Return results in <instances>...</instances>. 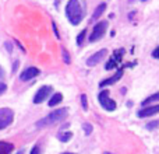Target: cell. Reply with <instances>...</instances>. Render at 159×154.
Masks as SVG:
<instances>
[{
  "label": "cell",
  "instance_id": "1",
  "mask_svg": "<svg viewBox=\"0 0 159 154\" xmlns=\"http://www.w3.org/2000/svg\"><path fill=\"white\" fill-rule=\"evenodd\" d=\"M66 14L69 21L71 22L73 25H78L81 22L82 17H84V13H82L81 4H80L78 0H69L66 6Z\"/></svg>",
  "mask_w": 159,
  "mask_h": 154
},
{
  "label": "cell",
  "instance_id": "2",
  "mask_svg": "<svg viewBox=\"0 0 159 154\" xmlns=\"http://www.w3.org/2000/svg\"><path fill=\"white\" fill-rule=\"evenodd\" d=\"M67 112H69L67 108H60V109L53 111V112H50L46 118H43L39 122H36V126L45 128V126H50V125H53V123H57V122H61L63 119L67 118Z\"/></svg>",
  "mask_w": 159,
  "mask_h": 154
},
{
  "label": "cell",
  "instance_id": "3",
  "mask_svg": "<svg viewBox=\"0 0 159 154\" xmlns=\"http://www.w3.org/2000/svg\"><path fill=\"white\" fill-rule=\"evenodd\" d=\"M99 102H101V107L106 111H115L116 109V102L110 98V94L107 90H103L99 93V97H98Z\"/></svg>",
  "mask_w": 159,
  "mask_h": 154
},
{
  "label": "cell",
  "instance_id": "4",
  "mask_svg": "<svg viewBox=\"0 0 159 154\" xmlns=\"http://www.w3.org/2000/svg\"><path fill=\"white\" fill-rule=\"evenodd\" d=\"M14 119V112L10 108H0V130L11 125Z\"/></svg>",
  "mask_w": 159,
  "mask_h": 154
},
{
  "label": "cell",
  "instance_id": "5",
  "mask_svg": "<svg viewBox=\"0 0 159 154\" xmlns=\"http://www.w3.org/2000/svg\"><path fill=\"white\" fill-rule=\"evenodd\" d=\"M106 30H107V22H106V21H101V22H98V24H96L95 27H93L92 35L89 36V41H91V42H96V41H99V39H101L102 36L105 35Z\"/></svg>",
  "mask_w": 159,
  "mask_h": 154
},
{
  "label": "cell",
  "instance_id": "6",
  "mask_svg": "<svg viewBox=\"0 0 159 154\" xmlns=\"http://www.w3.org/2000/svg\"><path fill=\"white\" fill-rule=\"evenodd\" d=\"M50 91H52V87H49V85L41 87L38 90V93L35 94V97H34V104H41V102H43L45 99L50 95Z\"/></svg>",
  "mask_w": 159,
  "mask_h": 154
},
{
  "label": "cell",
  "instance_id": "7",
  "mask_svg": "<svg viewBox=\"0 0 159 154\" xmlns=\"http://www.w3.org/2000/svg\"><path fill=\"white\" fill-rule=\"evenodd\" d=\"M155 113H159V104L158 105H152V107H147L143 108V109L138 111V118H148V116H152Z\"/></svg>",
  "mask_w": 159,
  "mask_h": 154
},
{
  "label": "cell",
  "instance_id": "8",
  "mask_svg": "<svg viewBox=\"0 0 159 154\" xmlns=\"http://www.w3.org/2000/svg\"><path fill=\"white\" fill-rule=\"evenodd\" d=\"M106 49H102V51H99V52H96V53H93L91 58H88V60H87V65L88 66H96V65L99 63V62L102 60V59L106 56Z\"/></svg>",
  "mask_w": 159,
  "mask_h": 154
},
{
  "label": "cell",
  "instance_id": "9",
  "mask_svg": "<svg viewBox=\"0 0 159 154\" xmlns=\"http://www.w3.org/2000/svg\"><path fill=\"white\" fill-rule=\"evenodd\" d=\"M38 75H39V69H36V67H28V69H25L24 72L21 73L20 79H21L22 81H28V80L34 79V77H36Z\"/></svg>",
  "mask_w": 159,
  "mask_h": 154
},
{
  "label": "cell",
  "instance_id": "10",
  "mask_svg": "<svg viewBox=\"0 0 159 154\" xmlns=\"http://www.w3.org/2000/svg\"><path fill=\"white\" fill-rule=\"evenodd\" d=\"M121 76H123V70L119 69V72H116L115 75H113L112 77H109V79H106V80H103V81H101V83H99V85H101V87H105V85H112V84H115L117 80H120Z\"/></svg>",
  "mask_w": 159,
  "mask_h": 154
},
{
  "label": "cell",
  "instance_id": "11",
  "mask_svg": "<svg viewBox=\"0 0 159 154\" xmlns=\"http://www.w3.org/2000/svg\"><path fill=\"white\" fill-rule=\"evenodd\" d=\"M14 146L11 143H6V142H0V154H10L13 152Z\"/></svg>",
  "mask_w": 159,
  "mask_h": 154
},
{
  "label": "cell",
  "instance_id": "12",
  "mask_svg": "<svg viewBox=\"0 0 159 154\" xmlns=\"http://www.w3.org/2000/svg\"><path fill=\"white\" fill-rule=\"evenodd\" d=\"M105 10H106V3H101V4H99L98 7L95 8V11H93V14H92V20L99 18V17H101L102 14L105 13Z\"/></svg>",
  "mask_w": 159,
  "mask_h": 154
},
{
  "label": "cell",
  "instance_id": "13",
  "mask_svg": "<svg viewBox=\"0 0 159 154\" xmlns=\"http://www.w3.org/2000/svg\"><path fill=\"white\" fill-rule=\"evenodd\" d=\"M61 99H63V95L61 94H59V93H56V94H53V97L49 99V107H55V105H57L59 102H61Z\"/></svg>",
  "mask_w": 159,
  "mask_h": 154
},
{
  "label": "cell",
  "instance_id": "14",
  "mask_svg": "<svg viewBox=\"0 0 159 154\" xmlns=\"http://www.w3.org/2000/svg\"><path fill=\"white\" fill-rule=\"evenodd\" d=\"M155 101H159V93H157V94H154V95H151V97H148V98H145L143 102H141V105H149L151 102H155Z\"/></svg>",
  "mask_w": 159,
  "mask_h": 154
},
{
  "label": "cell",
  "instance_id": "15",
  "mask_svg": "<svg viewBox=\"0 0 159 154\" xmlns=\"http://www.w3.org/2000/svg\"><path fill=\"white\" fill-rule=\"evenodd\" d=\"M71 136H73V133H70V132H66V133H59V140L60 142H69L70 139H71Z\"/></svg>",
  "mask_w": 159,
  "mask_h": 154
},
{
  "label": "cell",
  "instance_id": "16",
  "mask_svg": "<svg viewBox=\"0 0 159 154\" xmlns=\"http://www.w3.org/2000/svg\"><path fill=\"white\" fill-rule=\"evenodd\" d=\"M85 34H87V31H85V30H82L81 32L78 34V38H77V44L78 45L82 44V41H84V38H85Z\"/></svg>",
  "mask_w": 159,
  "mask_h": 154
},
{
  "label": "cell",
  "instance_id": "17",
  "mask_svg": "<svg viewBox=\"0 0 159 154\" xmlns=\"http://www.w3.org/2000/svg\"><path fill=\"white\" fill-rule=\"evenodd\" d=\"M81 104H82V108L87 111L88 109V104H87V95H85V94H82L81 95Z\"/></svg>",
  "mask_w": 159,
  "mask_h": 154
},
{
  "label": "cell",
  "instance_id": "18",
  "mask_svg": "<svg viewBox=\"0 0 159 154\" xmlns=\"http://www.w3.org/2000/svg\"><path fill=\"white\" fill-rule=\"evenodd\" d=\"M82 129L85 130V135H91V132H92V126H91L89 123H85L84 126H82Z\"/></svg>",
  "mask_w": 159,
  "mask_h": 154
},
{
  "label": "cell",
  "instance_id": "19",
  "mask_svg": "<svg viewBox=\"0 0 159 154\" xmlns=\"http://www.w3.org/2000/svg\"><path fill=\"white\" fill-rule=\"evenodd\" d=\"M159 126V121H155V122H151V123L147 125V129H155V128Z\"/></svg>",
  "mask_w": 159,
  "mask_h": 154
},
{
  "label": "cell",
  "instance_id": "20",
  "mask_svg": "<svg viewBox=\"0 0 159 154\" xmlns=\"http://www.w3.org/2000/svg\"><path fill=\"white\" fill-rule=\"evenodd\" d=\"M31 154H41V149H39V146L36 144V146H34L32 152H31Z\"/></svg>",
  "mask_w": 159,
  "mask_h": 154
},
{
  "label": "cell",
  "instance_id": "21",
  "mask_svg": "<svg viewBox=\"0 0 159 154\" xmlns=\"http://www.w3.org/2000/svg\"><path fill=\"white\" fill-rule=\"evenodd\" d=\"M63 56H64V62H66V63H70V56L64 49H63Z\"/></svg>",
  "mask_w": 159,
  "mask_h": 154
},
{
  "label": "cell",
  "instance_id": "22",
  "mask_svg": "<svg viewBox=\"0 0 159 154\" xmlns=\"http://www.w3.org/2000/svg\"><path fill=\"white\" fill-rule=\"evenodd\" d=\"M152 56H154V58H157V59H159V46H158L157 49L154 51V53H152Z\"/></svg>",
  "mask_w": 159,
  "mask_h": 154
},
{
  "label": "cell",
  "instance_id": "23",
  "mask_svg": "<svg viewBox=\"0 0 159 154\" xmlns=\"http://www.w3.org/2000/svg\"><path fill=\"white\" fill-rule=\"evenodd\" d=\"M6 88H7V87H6V84H0V94H3V93H4V91H6Z\"/></svg>",
  "mask_w": 159,
  "mask_h": 154
},
{
  "label": "cell",
  "instance_id": "24",
  "mask_svg": "<svg viewBox=\"0 0 159 154\" xmlns=\"http://www.w3.org/2000/svg\"><path fill=\"white\" fill-rule=\"evenodd\" d=\"M17 154H24V152H22V150H21V152H18V153H17Z\"/></svg>",
  "mask_w": 159,
  "mask_h": 154
},
{
  "label": "cell",
  "instance_id": "25",
  "mask_svg": "<svg viewBox=\"0 0 159 154\" xmlns=\"http://www.w3.org/2000/svg\"><path fill=\"white\" fill-rule=\"evenodd\" d=\"M64 154H71V153H64Z\"/></svg>",
  "mask_w": 159,
  "mask_h": 154
},
{
  "label": "cell",
  "instance_id": "26",
  "mask_svg": "<svg viewBox=\"0 0 159 154\" xmlns=\"http://www.w3.org/2000/svg\"><path fill=\"white\" fill-rule=\"evenodd\" d=\"M140 2H145V0H140Z\"/></svg>",
  "mask_w": 159,
  "mask_h": 154
}]
</instances>
